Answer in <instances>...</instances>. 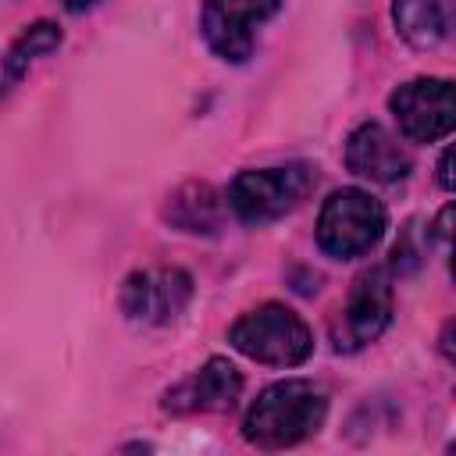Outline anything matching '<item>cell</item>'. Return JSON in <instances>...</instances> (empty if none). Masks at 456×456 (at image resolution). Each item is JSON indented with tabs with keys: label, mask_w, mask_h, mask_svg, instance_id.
Listing matches in <instances>:
<instances>
[{
	"label": "cell",
	"mask_w": 456,
	"mask_h": 456,
	"mask_svg": "<svg viewBox=\"0 0 456 456\" xmlns=\"http://www.w3.org/2000/svg\"><path fill=\"white\" fill-rule=\"evenodd\" d=\"M167 214H178L175 224H182L185 232H210L217 224V196L210 192V185H189L171 200Z\"/></svg>",
	"instance_id": "obj_12"
},
{
	"label": "cell",
	"mask_w": 456,
	"mask_h": 456,
	"mask_svg": "<svg viewBox=\"0 0 456 456\" xmlns=\"http://www.w3.org/2000/svg\"><path fill=\"white\" fill-rule=\"evenodd\" d=\"M242 392V374L214 356L207 360L192 378H185L182 385H175L164 395V410L171 413H210V410H228Z\"/></svg>",
	"instance_id": "obj_10"
},
{
	"label": "cell",
	"mask_w": 456,
	"mask_h": 456,
	"mask_svg": "<svg viewBox=\"0 0 456 456\" xmlns=\"http://www.w3.org/2000/svg\"><path fill=\"white\" fill-rule=\"evenodd\" d=\"M452 150H445L442 153V160H438V182H442V189H452Z\"/></svg>",
	"instance_id": "obj_14"
},
{
	"label": "cell",
	"mask_w": 456,
	"mask_h": 456,
	"mask_svg": "<svg viewBox=\"0 0 456 456\" xmlns=\"http://www.w3.org/2000/svg\"><path fill=\"white\" fill-rule=\"evenodd\" d=\"M392 321V267L378 264L356 274L346 310L335 321V346L338 349H360L374 342Z\"/></svg>",
	"instance_id": "obj_6"
},
{
	"label": "cell",
	"mask_w": 456,
	"mask_h": 456,
	"mask_svg": "<svg viewBox=\"0 0 456 456\" xmlns=\"http://www.w3.org/2000/svg\"><path fill=\"white\" fill-rule=\"evenodd\" d=\"M449 0H392V18L410 46H438L449 36Z\"/></svg>",
	"instance_id": "obj_11"
},
{
	"label": "cell",
	"mask_w": 456,
	"mask_h": 456,
	"mask_svg": "<svg viewBox=\"0 0 456 456\" xmlns=\"http://www.w3.org/2000/svg\"><path fill=\"white\" fill-rule=\"evenodd\" d=\"M228 342L242 356L256 363H271V367H296L314 353V335L306 321L285 303H264L242 314L232 324Z\"/></svg>",
	"instance_id": "obj_2"
},
{
	"label": "cell",
	"mask_w": 456,
	"mask_h": 456,
	"mask_svg": "<svg viewBox=\"0 0 456 456\" xmlns=\"http://www.w3.org/2000/svg\"><path fill=\"white\" fill-rule=\"evenodd\" d=\"M328 413V395L306 378H285L256 395L246 410L242 435L256 449H285L310 438Z\"/></svg>",
	"instance_id": "obj_1"
},
{
	"label": "cell",
	"mask_w": 456,
	"mask_h": 456,
	"mask_svg": "<svg viewBox=\"0 0 456 456\" xmlns=\"http://www.w3.org/2000/svg\"><path fill=\"white\" fill-rule=\"evenodd\" d=\"M388 107L399 121V132L410 142L445 139L456 125V103H452L449 78H413L388 96Z\"/></svg>",
	"instance_id": "obj_5"
},
{
	"label": "cell",
	"mask_w": 456,
	"mask_h": 456,
	"mask_svg": "<svg viewBox=\"0 0 456 456\" xmlns=\"http://www.w3.org/2000/svg\"><path fill=\"white\" fill-rule=\"evenodd\" d=\"M281 0H203V39L232 64L253 53L256 28L278 11Z\"/></svg>",
	"instance_id": "obj_7"
},
{
	"label": "cell",
	"mask_w": 456,
	"mask_h": 456,
	"mask_svg": "<svg viewBox=\"0 0 456 456\" xmlns=\"http://www.w3.org/2000/svg\"><path fill=\"white\" fill-rule=\"evenodd\" d=\"M57 43H61V32H57V25H50V21H39V25H32L14 46H11V53H7V75L11 78H18L39 53H50V50H57Z\"/></svg>",
	"instance_id": "obj_13"
},
{
	"label": "cell",
	"mask_w": 456,
	"mask_h": 456,
	"mask_svg": "<svg viewBox=\"0 0 456 456\" xmlns=\"http://www.w3.org/2000/svg\"><path fill=\"white\" fill-rule=\"evenodd\" d=\"M314 189V171L306 164L281 167H253L242 171L228 189V207L246 224H267L289 210H296Z\"/></svg>",
	"instance_id": "obj_4"
},
{
	"label": "cell",
	"mask_w": 456,
	"mask_h": 456,
	"mask_svg": "<svg viewBox=\"0 0 456 456\" xmlns=\"http://www.w3.org/2000/svg\"><path fill=\"white\" fill-rule=\"evenodd\" d=\"M346 167L370 182H399L410 175V153L378 121H363L346 139Z\"/></svg>",
	"instance_id": "obj_8"
},
{
	"label": "cell",
	"mask_w": 456,
	"mask_h": 456,
	"mask_svg": "<svg viewBox=\"0 0 456 456\" xmlns=\"http://www.w3.org/2000/svg\"><path fill=\"white\" fill-rule=\"evenodd\" d=\"M192 281L185 271H157V274H132L121 292V306L132 321H171L189 303Z\"/></svg>",
	"instance_id": "obj_9"
},
{
	"label": "cell",
	"mask_w": 456,
	"mask_h": 456,
	"mask_svg": "<svg viewBox=\"0 0 456 456\" xmlns=\"http://www.w3.org/2000/svg\"><path fill=\"white\" fill-rule=\"evenodd\" d=\"M385 235V207L363 189H338L317 217V246L335 260L363 256Z\"/></svg>",
	"instance_id": "obj_3"
},
{
	"label": "cell",
	"mask_w": 456,
	"mask_h": 456,
	"mask_svg": "<svg viewBox=\"0 0 456 456\" xmlns=\"http://www.w3.org/2000/svg\"><path fill=\"white\" fill-rule=\"evenodd\" d=\"M96 0H64V7L68 11H86V7H93Z\"/></svg>",
	"instance_id": "obj_15"
}]
</instances>
